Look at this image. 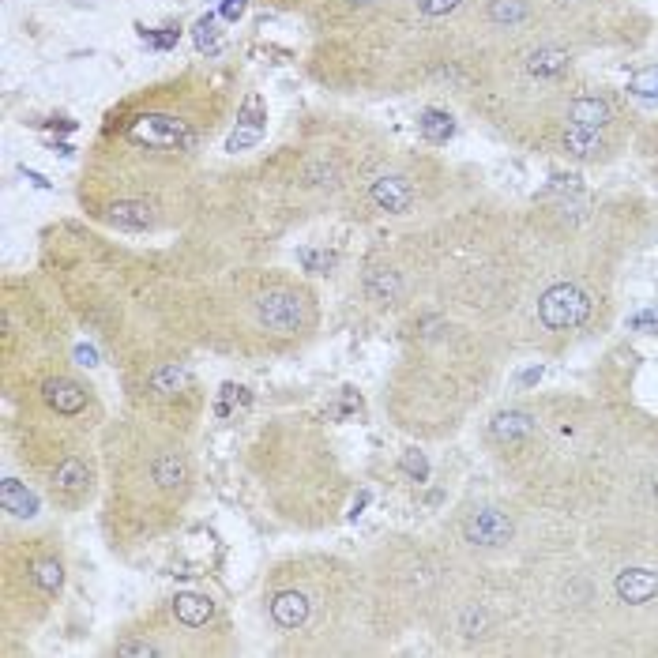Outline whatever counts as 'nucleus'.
Instances as JSON below:
<instances>
[{
    "mask_svg": "<svg viewBox=\"0 0 658 658\" xmlns=\"http://www.w3.org/2000/svg\"><path fill=\"white\" fill-rule=\"evenodd\" d=\"M572 4H580V0H572Z\"/></svg>",
    "mask_w": 658,
    "mask_h": 658,
    "instance_id": "24",
    "label": "nucleus"
},
{
    "mask_svg": "<svg viewBox=\"0 0 658 658\" xmlns=\"http://www.w3.org/2000/svg\"><path fill=\"white\" fill-rule=\"evenodd\" d=\"M486 19L493 27H523L531 19V0H489L486 4Z\"/></svg>",
    "mask_w": 658,
    "mask_h": 658,
    "instance_id": "16",
    "label": "nucleus"
},
{
    "mask_svg": "<svg viewBox=\"0 0 658 658\" xmlns=\"http://www.w3.org/2000/svg\"><path fill=\"white\" fill-rule=\"evenodd\" d=\"M568 64H572V57H568L564 49L538 46V49H531V53H527L523 68H527V76L538 79V83H553V79H561L564 72H568Z\"/></svg>",
    "mask_w": 658,
    "mask_h": 658,
    "instance_id": "14",
    "label": "nucleus"
},
{
    "mask_svg": "<svg viewBox=\"0 0 658 658\" xmlns=\"http://www.w3.org/2000/svg\"><path fill=\"white\" fill-rule=\"evenodd\" d=\"M219 110V87L196 72L132 94L98 132L79 188L83 207L110 230H162L185 196L192 162L219 128Z\"/></svg>",
    "mask_w": 658,
    "mask_h": 658,
    "instance_id": "1",
    "label": "nucleus"
},
{
    "mask_svg": "<svg viewBox=\"0 0 658 658\" xmlns=\"http://www.w3.org/2000/svg\"><path fill=\"white\" fill-rule=\"evenodd\" d=\"M628 94L640 98V102L658 106V64H651V68H643V72H636V76L628 79Z\"/></svg>",
    "mask_w": 658,
    "mask_h": 658,
    "instance_id": "18",
    "label": "nucleus"
},
{
    "mask_svg": "<svg viewBox=\"0 0 658 658\" xmlns=\"http://www.w3.org/2000/svg\"><path fill=\"white\" fill-rule=\"evenodd\" d=\"M459 531H463V542H470V546L501 549L516 538V519L508 516V512H501V508H489L486 504V508L467 512L463 523H459Z\"/></svg>",
    "mask_w": 658,
    "mask_h": 658,
    "instance_id": "8",
    "label": "nucleus"
},
{
    "mask_svg": "<svg viewBox=\"0 0 658 658\" xmlns=\"http://www.w3.org/2000/svg\"><path fill=\"white\" fill-rule=\"evenodd\" d=\"M245 8H249V0H222V19L237 23V19L245 16Z\"/></svg>",
    "mask_w": 658,
    "mask_h": 658,
    "instance_id": "22",
    "label": "nucleus"
},
{
    "mask_svg": "<svg viewBox=\"0 0 658 658\" xmlns=\"http://www.w3.org/2000/svg\"><path fill=\"white\" fill-rule=\"evenodd\" d=\"M591 316V298L583 294L576 282H557L538 298V320L549 331H572Z\"/></svg>",
    "mask_w": 658,
    "mask_h": 658,
    "instance_id": "6",
    "label": "nucleus"
},
{
    "mask_svg": "<svg viewBox=\"0 0 658 658\" xmlns=\"http://www.w3.org/2000/svg\"><path fill=\"white\" fill-rule=\"evenodd\" d=\"M561 151L568 158H576V162H598V158L606 155V132L583 125H564Z\"/></svg>",
    "mask_w": 658,
    "mask_h": 658,
    "instance_id": "12",
    "label": "nucleus"
},
{
    "mask_svg": "<svg viewBox=\"0 0 658 658\" xmlns=\"http://www.w3.org/2000/svg\"><path fill=\"white\" fill-rule=\"evenodd\" d=\"M98 459L106 467V534L113 549L155 542L185 516L196 463L181 429L143 414L113 422L102 433Z\"/></svg>",
    "mask_w": 658,
    "mask_h": 658,
    "instance_id": "2",
    "label": "nucleus"
},
{
    "mask_svg": "<svg viewBox=\"0 0 658 658\" xmlns=\"http://www.w3.org/2000/svg\"><path fill=\"white\" fill-rule=\"evenodd\" d=\"M613 121V106L602 98V94H576L568 102V125H583V128H598L606 132Z\"/></svg>",
    "mask_w": 658,
    "mask_h": 658,
    "instance_id": "13",
    "label": "nucleus"
},
{
    "mask_svg": "<svg viewBox=\"0 0 658 658\" xmlns=\"http://www.w3.org/2000/svg\"><path fill=\"white\" fill-rule=\"evenodd\" d=\"M534 429H538V418H534L531 410L512 407V410H501V414L489 422V437L497 440V444H504V448H516V444L534 437Z\"/></svg>",
    "mask_w": 658,
    "mask_h": 658,
    "instance_id": "10",
    "label": "nucleus"
},
{
    "mask_svg": "<svg viewBox=\"0 0 658 658\" xmlns=\"http://www.w3.org/2000/svg\"><path fill=\"white\" fill-rule=\"evenodd\" d=\"M388 4L392 0H316V8L305 16V23L313 27L316 38H324V34L346 31V27H354L361 19L376 16Z\"/></svg>",
    "mask_w": 658,
    "mask_h": 658,
    "instance_id": "7",
    "label": "nucleus"
},
{
    "mask_svg": "<svg viewBox=\"0 0 658 658\" xmlns=\"http://www.w3.org/2000/svg\"><path fill=\"white\" fill-rule=\"evenodd\" d=\"M267 621L279 636H294L298 655H335L350 651L343 636L365 621L373 632V610H369V580L358 564L343 557H294L282 561L264 591Z\"/></svg>",
    "mask_w": 658,
    "mask_h": 658,
    "instance_id": "3",
    "label": "nucleus"
},
{
    "mask_svg": "<svg viewBox=\"0 0 658 658\" xmlns=\"http://www.w3.org/2000/svg\"><path fill=\"white\" fill-rule=\"evenodd\" d=\"M0 508L8 512V516H19V519H31L38 501H34V493L19 478H4L0 482Z\"/></svg>",
    "mask_w": 658,
    "mask_h": 658,
    "instance_id": "15",
    "label": "nucleus"
},
{
    "mask_svg": "<svg viewBox=\"0 0 658 658\" xmlns=\"http://www.w3.org/2000/svg\"><path fill=\"white\" fill-rule=\"evenodd\" d=\"M267 4H275L282 12H301V16H309L316 8V0H267Z\"/></svg>",
    "mask_w": 658,
    "mask_h": 658,
    "instance_id": "21",
    "label": "nucleus"
},
{
    "mask_svg": "<svg viewBox=\"0 0 658 658\" xmlns=\"http://www.w3.org/2000/svg\"><path fill=\"white\" fill-rule=\"evenodd\" d=\"M651 489H655V497H658V470H655V478H651Z\"/></svg>",
    "mask_w": 658,
    "mask_h": 658,
    "instance_id": "23",
    "label": "nucleus"
},
{
    "mask_svg": "<svg viewBox=\"0 0 658 658\" xmlns=\"http://www.w3.org/2000/svg\"><path fill=\"white\" fill-rule=\"evenodd\" d=\"M264 132H267V106H264V98L252 91V94H245V102L237 106V125H234V132H230V140H226V151H230V155L252 151L256 143L264 140Z\"/></svg>",
    "mask_w": 658,
    "mask_h": 658,
    "instance_id": "9",
    "label": "nucleus"
},
{
    "mask_svg": "<svg viewBox=\"0 0 658 658\" xmlns=\"http://www.w3.org/2000/svg\"><path fill=\"white\" fill-rule=\"evenodd\" d=\"M613 591L628 606H647V602L658 598V572H651V568H625V572H617Z\"/></svg>",
    "mask_w": 658,
    "mask_h": 658,
    "instance_id": "11",
    "label": "nucleus"
},
{
    "mask_svg": "<svg viewBox=\"0 0 658 658\" xmlns=\"http://www.w3.org/2000/svg\"><path fill=\"white\" fill-rule=\"evenodd\" d=\"M196 49L207 53V57H219V27H215V16H204L196 23Z\"/></svg>",
    "mask_w": 658,
    "mask_h": 658,
    "instance_id": "19",
    "label": "nucleus"
},
{
    "mask_svg": "<svg viewBox=\"0 0 658 658\" xmlns=\"http://www.w3.org/2000/svg\"><path fill=\"white\" fill-rule=\"evenodd\" d=\"M64 591V549L57 538H8L0 557V598H4V625H38Z\"/></svg>",
    "mask_w": 658,
    "mask_h": 658,
    "instance_id": "4",
    "label": "nucleus"
},
{
    "mask_svg": "<svg viewBox=\"0 0 658 658\" xmlns=\"http://www.w3.org/2000/svg\"><path fill=\"white\" fill-rule=\"evenodd\" d=\"M403 467H407L410 474H418V482H425V474H429V463H425V455H422V452H414V448H410V452L403 455Z\"/></svg>",
    "mask_w": 658,
    "mask_h": 658,
    "instance_id": "20",
    "label": "nucleus"
},
{
    "mask_svg": "<svg viewBox=\"0 0 658 658\" xmlns=\"http://www.w3.org/2000/svg\"><path fill=\"white\" fill-rule=\"evenodd\" d=\"M42 486H46V497L61 512H83L98 493V459L87 448L64 455L61 463H53L42 474Z\"/></svg>",
    "mask_w": 658,
    "mask_h": 658,
    "instance_id": "5",
    "label": "nucleus"
},
{
    "mask_svg": "<svg viewBox=\"0 0 658 658\" xmlns=\"http://www.w3.org/2000/svg\"><path fill=\"white\" fill-rule=\"evenodd\" d=\"M418 132H422L429 143H448L455 136V117L448 110L429 106V110H422V117H418Z\"/></svg>",
    "mask_w": 658,
    "mask_h": 658,
    "instance_id": "17",
    "label": "nucleus"
}]
</instances>
